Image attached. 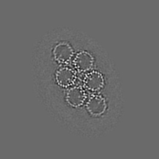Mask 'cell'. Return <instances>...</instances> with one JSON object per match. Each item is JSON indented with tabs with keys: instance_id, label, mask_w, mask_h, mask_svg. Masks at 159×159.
Segmentation results:
<instances>
[{
	"instance_id": "obj_1",
	"label": "cell",
	"mask_w": 159,
	"mask_h": 159,
	"mask_svg": "<svg viewBox=\"0 0 159 159\" xmlns=\"http://www.w3.org/2000/svg\"><path fill=\"white\" fill-rule=\"evenodd\" d=\"M70 66H62L56 71L55 75L56 82L63 88L73 87L76 82V70Z\"/></svg>"
},
{
	"instance_id": "obj_2",
	"label": "cell",
	"mask_w": 159,
	"mask_h": 159,
	"mask_svg": "<svg viewBox=\"0 0 159 159\" xmlns=\"http://www.w3.org/2000/svg\"><path fill=\"white\" fill-rule=\"evenodd\" d=\"M83 82V87L85 89L92 92H96L103 88L105 81L100 73L96 70H90L85 74Z\"/></svg>"
},
{
	"instance_id": "obj_3",
	"label": "cell",
	"mask_w": 159,
	"mask_h": 159,
	"mask_svg": "<svg viewBox=\"0 0 159 159\" xmlns=\"http://www.w3.org/2000/svg\"><path fill=\"white\" fill-rule=\"evenodd\" d=\"M65 99L70 106L77 108L84 103L87 99V93L81 87H71L66 91Z\"/></svg>"
},
{
	"instance_id": "obj_4",
	"label": "cell",
	"mask_w": 159,
	"mask_h": 159,
	"mask_svg": "<svg viewBox=\"0 0 159 159\" xmlns=\"http://www.w3.org/2000/svg\"><path fill=\"white\" fill-rule=\"evenodd\" d=\"M73 63L76 70L80 73H87L90 71L93 66L94 60L89 52L81 51L73 58Z\"/></svg>"
},
{
	"instance_id": "obj_5",
	"label": "cell",
	"mask_w": 159,
	"mask_h": 159,
	"mask_svg": "<svg viewBox=\"0 0 159 159\" xmlns=\"http://www.w3.org/2000/svg\"><path fill=\"white\" fill-rule=\"evenodd\" d=\"M106 106L105 98L99 94H93L89 97L86 105L88 111L94 116H99L103 114Z\"/></svg>"
},
{
	"instance_id": "obj_6",
	"label": "cell",
	"mask_w": 159,
	"mask_h": 159,
	"mask_svg": "<svg viewBox=\"0 0 159 159\" xmlns=\"http://www.w3.org/2000/svg\"><path fill=\"white\" fill-rule=\"evenodd\" d=\"M74 55L72 48L66 43H60L55 47L53 56L58 63L66 64L70 63Z\"/></svg>"
}]
</instances>
